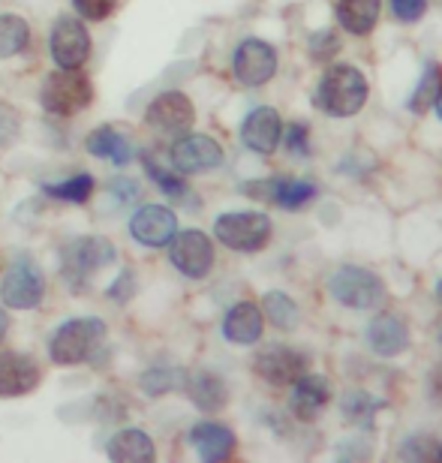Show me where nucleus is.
<instances>
[{
	"label": "nucleus",
	"instance_id": "obj_23",
	"mask_svg": "<svg viewBox=\"0 0 442 463\" xmlns=\"http://www.w3.org/2000/svg\"><path fill=\"white\" fill-rule=\"evenodd\" d=\"M183 388H187V397L199 406L202 412H220L229 403L226 383L220 376L208 373V370L187 373V376H183Z\"/></svg>",
	"mask_w": 442,
	"mask_h": 463
},
{
	"label": "nucleus",
	"instance_id": "obj_43",
	"mask_svg": "<svg viewBox=\"0 0 442 463\" xmlns=\"http://www.w3.org/2000/svg\"><path fill=\"white\" fill-rule=\"evenodd\" d=\"M437 460H442V449H437Z\"/></svg>",
	"mask_w": 442,
	"mask_h": 463
},
{
	"label": "nucleus",
	"instance_id": "obj_15",
	"mask_svg": "<svg viewBox=\"0 0 442 463\" xmlns=\"http://www.w3.org/2000/svg\"><path fill=\"white\" fill-rule=\"evenodd\" d=\"M253 370L259 373L268 385L287 388L295 379L304 376V355L289 346H268L262 349L253 361Z\"/></svg>",
	"mask_w": 442,
	"mask_h": 463
},
{
	"label": "nucleus",
	"instance_id": "obj_5",
	"mask_svg": "<svg viewBox=\"0 0 442 463\" xmlns=\"http://www.w3.org/2000/svg\"><path fill=\"white\" fill-rule=\"evenodd\" d=\"M214 235L220 244H226L229 250L238 253H256L268 244L271 238V220L256 211H232V214L217 217Z\"/></svg>",
	"mask_w": 442,
	"mask_h": 463
},
{
	"label": "nucleus",
	"instance_id": "obj_24",
	"mask_svg": "<svg viewBox=\"0 0 442 463\" xmlns=\"http://www.w3.org/2000/svg\"><path fill=\"white\" fill-rule=\"evenodd\" d=\"M106 455L118 460V463H145V460H154V442L147 437L145 430H118L106 446Z\"/></svg>",
	"mask_w": 442,
	"mask_h": 463
},
{
	"label": "nucleus",
	"instance_id": "obj_28",
	"mask_svg": "<svg viewBox=\"0 0 442 463\" xmlns=\"http://www.w3.org/2000/svg\"><path fill=\"white\" fill-rule=\"evenodd\" d=\"M262 313L268 322L280 331H295L298 328V304H295L287 292H268L262 301Z\"/></svg>",
	"mask_w": 442,
	"mask_h": 463
},
{
	"label": "nucleus",
	"instance_id": "obj_2",
	"mask_svg": "<svg viewBox=\"0 0 442 463\" xmlns=\"http://www.w3.org/2000/svg\"><path fill=\"white\" fill-rule=\"evenodd\" d=\"M106 340V322L97 317H85V319H70L54 331L49 340V355L54 364L61 367H72L88 361L94 352L103 346Z\"/></svg>",
	"mask_w": 442,
	"mask_h": 463
},
{
	"label": "nucleus",
	"instance_id": "obj_1",
	"mask_svg": "<svg viewBox=\"0 0 442 463\" xmlns=\"http://www.w3.org/2000/svg\"><path fill=\"white\" fill-rule=\"evenodd\" d=\"M367 103V79L353 63L328 67L316 88V106L331 118H353Z\"/></svg>",
	"mask_w": 442,
	"mask_h": 463
},
{
	"label": "nucleus",
	"instance_id": "obj_34",
	"mask_svg": "<svg viewBox=\"0 0 442 463\" xmlns=\"http://www.w3.org/2000/svg\"><path fill=\"white\" fill-rule=\"evenodd\" d=\"M310 52H313V58L316 61H328V58H334V54L340 52V40H337V33L334 31H316L310 36Z\"/></svg>",
	"mask_w": 442,
	"mask_h": 463
},
{
	"label": "nucleus",
	"instance_id": "obj_42",
	"mask_svg": "<svg viewBox=\"0 0 442 463\" xmlns=\"http://www.w3.org/2000/svg\"><path fill=\"white\" fill-rule=\"evenodd\" d=\"M437 301H439V304H442V280H439V283H437Z\"/></svg>",
	"mask_w": 442,
	"mask_h": 463
},
{
	"label": "nucleus",
	"instance_id": "obj_7",
	"mask_svg": "<svg viewBox=\"0 0 442 463\" xmlns=\"http://www.w3.org/2000/svg\"><path fill=\"white\" fill-rule=\"evenodd\" d=\"M145 120L156 136L181 138L196 124V109H193L187 94H181V90H165V94H160L147 106Z\"/></svg>",
	"mask_w": 442,
	"mask_h": 463
},
{
	"label": "nucleus",
	"instance_id": "obj_9",
	"mask_svg": "<svg viewBox=\"0 0 442 463\" xmlns=\"http://www.w3.org/2000/svg\"><path fill=\"white\" fill-rule=\"evenodd\" d=\"M45 295V280L42 271L27 259H18L6 268L4 280H0V298H4L6 307L13 310H33L40 307Z\"/></svg>",
	"mask_w": 442,
	"mask_h": 463
},
{
	"label": "nucleus",
	"instance_id": "obj_40",
	"mask_svg": "<svg viewBox=\"0 0 442 463\" xmlns=\"http://www.w3.org/2000/svg\"><path fill=\"white\" fill-rule=\"evenodd\" d=\"M6 331H9V317L4 313V307H0V340L6 337Z\"/></svg>",
	"mask_w": 442,
	"mask_h": 463
},
{
	"label": "nucleus",
	"instance_id": "obj_21",
	"mask_svg": "<svg viewBox=\"0 0 442 463\" xmlns=\"http://www.w3.org/2000/svg\"><path fill=\"white\" fill-rule=\"evenodd\" d=\"M367 340H371V349L376 355L394 358L409 349V328H407V322H400L398 317H391V313H382V317H376L371 326H367Z\"/></svg>",
	"mask_w": 442,
	"mask_h": 463
},
{
	"label": "nucleus",
	"instance_id": "obj_27",
	"mask_svg": "<svg viewBox=\"0 0 442 463\" xmlns=\"http://www.w3.org/2000/svg\"><path fill=\"white\" fill-rule=\"evenodd\" d=\"M31 45V27L22 15H0V58H15Z\"/></svg>",
	"mask_w": 442,
	"mask_h": 463
},
{
	"label": "nucleus",
	"instance_id": "obj_38",
	"mask_svg": "<svg viewBox=\"0 0 442 463\" xmlns=\"http://www.w3.org/2000/svg\"><path fill=\"white\" fill-rule=\"evenodd\" d=\"M112 193H115L118 202L130 205V202L139 199V184H136L133 178H127V175H118V178L112 181Z\"/></svg>",
	"mask_w": 442,
	"mask_h": 463
},
{
	"label": "nucleus",
	"instance_id": "obj_20",
	"mask_svg": "<svg viewBox=\"0 0 442 463\" xmlns=\"http://www.w3.org/2000/svg\"><path fill=\"white\" fill-rule=\"evenodd\" d=\"M262 328H265V313L256 307L253 301L235 304L223 319V335L229 344H235V346L256 344V340L262 337Z\"/></svg>",
	"mask_w": 442,
	"mask_h": 463
},
{
	"label": "nucleus",
	"instance_id": "obj_22",
	"mask_svg": "<svg viewBox=\"0 0 442 463\" xmlns=\"http://www.w3.org/2000/svg\"><path fill=\"white\" fill-rule=\"evenodd\" d=\"M85 147H88V154H94V156H103V160L108 163H115V165H127L133 160V138L121 133L118 127L112 124H103V127H97L94 133H88L85 138Z\"/></svg>",
	"mask_w": 442,
	"mask_h": 463
},
{
	"label": "nucleus",
	"instance_id": "obj_36",
	"mask_svg": "<svg viewBox=\"0 0 442 463\" xmlns=\"http://www.w3.org/2000/svg\"><path fill=\"white\" fill-rule=\"evenodd\" d=\"M391 9L400 22H418L428 9V0H391Z\"/></svg>",
	"mask_w": 442,
	"mask_h": 463
},
{
	"label": "nucleus",
	"instance_id": "obj_39",
	"mask_svg": "<svg viewBox=\"0 0 442 463\" xmlns=\"http://www.w3.org/2000/svg\"><path fill=\"white\" fill-rule=\"evenodd\" d=\"M133 286H136L133 271H124L112 286H108V298H112V301H127L133 295Z\"/></svg>",
	"mask_w": 442,
	"mask_h": 463
},
{
	"label": "nucleus",
	"instance_id": "obj_18",
	"mask_svg": "<svg viewBox=\"0 0 442 463\" xmlns=\"http://www.w3.org/2000/svg\"><path fill=\"white\" fill-rule=\"evenodd\" d=\"M331 401V383L325 376H298L292 383V412H295V419H301V421H313L316 415L325 410Z\"/></svg>",
	"mask_w": 442,
	"mask_h": 463
},
{
	"label": "nucleus",
	"instance_id": "obj_17",
	"mask_svg": "<svg viewBox=\"0 0 442 463\" xmlns=\"http://www.w3.org/2000/svg\"><path fill=\"white\" fill-rule=\"evenodd\" d=\"M283 136V120L277 115V109H253L241 124V138L244 145L256 154H274Z\"/></svg>",
	"mask_w": 442,
	"mask_h": 463
},
{
	"label": "nucleus",
	"instance_id": "obj_26",
	"mask_svg": "<svg viewBox=\"0 0 442 463\" xmlns=\"http://www.w3.org/2000/svg\"><path fill=\"white\" fill-rule=\"evenodd\" d=\"M142 163H145V169L147 175L154 178V184L160 187L165 196H169L174 205H183V208H199V199H193V190L183 184L181 178V172H172V169H165V165L156 163V156L154 154H145L142 156Z\"/></svg>",
	"mask_w": 442,
	"mask_h": 463
},
{
	"label": "nucleus",
	"instance_id": "obj_35",
	"mask_svg": "<svg viewBox=\"0 0 442 463\" xmlns=\"http://www.w3.org/2000/svg\"><path fill=\"white\" fill-rule=\"evenodd\" d=\"M18 112L13 106H6V103H0V147H6V145H13L15 142V136H18Z\"/></svg>",
	"mask_w": 442,
	"mask_h": 463
},
{
	"label": "nucleus",
	"instance_id": "obj_10",
	"mask_svg": "<svg viewBox=\"0 0 442 463\" xmlns=\"http://www.w3.org/2000/svg\"><path fill=\"white\" fill-rule=\"evenodd\" d=\"M49 49L61 70H79L90 54L88 27L72 15L58 18V24L52 27V36H49Z\"/></svg>",
	"mask_w": 442,
	"mask_h": 463
},
{
	"label": "nucleus",
	"instance_id": "obj_12",
	"mask_svg": "<svg viewBox=\"0 0 442 463\" xmlns=\"http://www.w3.org/2000/svg\"><path fill=\"white\" fill-rule=\"evenodd\" d=\"M169 163L174 172L181 175H199L208 169H217L223 163V147H220L211 136H181L172 145Z\"/></svg>",
	"mask_w": 442,
	"mask_h": 463
},
{
	"label": "nucleus",
	"instance_id": "obj_14",
	"mask_svg": "<svg viewBox=\"0 0 442 463\" xmlns=\"http://www.w3.org/2000/svg\"><path fill=\"white\" fill-rule=\"evenodd\" d=\"M42 379L40 364L22 352H0V397H24Z\"/></svg>",
	"mask_w": 442,
	"mask_h": 463
},
{
	"label": "nucleus",
	"instance_id": "obj_32",
	"mask_svg": "<svg viewBox=\"0 0 442 463\" xmlns=\"http://www.w3.org/2000/svg\"><path fill=\"white\" fill-rule=\"evenodd\" d=\"M380 401H373L371 394L364 392H349L343 397V403H340V410H343V419L346 421H355V424H371L373 421V412L380 410Z\"/></svg>",
	"mask_w": 442,
	"mask_h": 463
},
{
	"label": "nucleus",
	"instance_id": "obj_6",
	"mask_svg": "<svg viewBox=\"0 0 442 463\" xmlns=\"http://www.w3.org/2000/svg\"><path fill=\"white\" fill-rule=\"evenodd\" d=\"M328 289L343 307H353V310H371L385 295V286L380 277L358 265H346L331 274Z\"/></svg>",
	"mask_w": 442,
	"mask_h": 463
},
{
	"label": "nucleus",
	"instance_id": "obj_13",
	"mask_svg": "<svg viewBox=\"0 0 442 463\" xmlns=\"http://www.w3.org/2000/svg\"><path fill=\"white\" fill-rule=\"evenodd\" d=\"M250 199L259 202H274L283 211H301L307 208L313 199H316V187L310 181H247L241 187Z\"/></svg>",
	"mask_w": 442,
	"mask_h": 463
},
{
	"label": "nucleus",
	"instance_id": "obj_37",
	"mask_svg": "<svg viewBox=\"0 0 442 463\" xmlns=\"http://www.w3.org/2000/svg\"><path fill=\"white\" fill-rule=\"evenodd\" d=\"M287 145L295 156H307L310 154V129L304 124H292L289 136H287Z\"/></svg>",
	"mask_w": 442,
	"mask_h": 463
},
{
	"label": "nucleus",
	"instance_id": "obj_8",
	"mask_svg": "<svg viewBox=\"0 0 442 463\" xmlns=\"http://www.w3.org/2000/svg\"><path fill=\"white\" fill-rule=\"evenodd\" d=\"M169 259L183 277L202 280V277H208L211 268H214V244H211V238L199 229L174 232V238L169 241Z\"/></svg>",
	"mask_w": 442,
	"mask_h": 463
},
{
	"label": "nucleus",
	"instance_id": "obj_25",
	"mask_svg": "<svg viewBox=\"0 0 442 463\" xmlns=\"http://www.w3.org/2000/svg\"><path fill=\"white\" fill-rule=\"evenodd\" d=\"M382 0H337V22L346 27L349 33L367 36L376 27Z\"/></svg>",
	"mask_w": 442,
	"mask_h": 463
},
{
	"label": "nucleus",
	"instance_id": "obj_31",
	"mask_svg": "<svg viewBox=\"0 0 442 463\" xmlns=\"http://www.w3.org/2000/svg\"><path fill=\"white\" fill-rule=\"evenodd\" d=\"M183 376L187 373L178 367H151L142 373L139 385L147 397H163V394L174 392V388H183Z\"/></svg>",
	"mask_w": 442,
	"mask_h": 463
},
{
	"label": "nucleus",
	"instance_id": "obj_11",
	"mask_svg": "<svg viewBox=\"0 0 442 463\" xmlns=\"http://www.w3.org/2000/svg\"><path fill=\"white\" fill-rule=\"evenodd\" d=\"M232 70L244 88H259L265 81H271L274 72H277V52L265 40H244L235 49Z\"/></svg>",
	"mask_w": 442,
	"mask_h": 463
},
{
	"label": "nucleus",
	"instance_id": "obj_29",
	"mask_svg": "<svg viewBox=\"0 0 442 463\" xmlns=\"http://www.w3.org/2000/svg\"><path fill=\"white\" fill-rule=\"evenodd\" d=\"M45 196L61 199V202H72V205H85V202L94 196V178H90L88 172H79L67 181L45 184Z\"/></svg>",
	"mask_w": 442,
	"mask_h": 463
},
{
	"label": "nucleus",
	"instance_id": "obj_3",
	"mask_svg": "<svg viewBox=\"0 0 442 463\" xmlns=\"http://www.w3.org/2000/svg\"><path fill=\"white\" fill-rule=\"evenodd\" d=\"M115 262V247L108 238H72L67 247L61 250V274L70 283V289H85L90 277L103 271Z\"/></svg>",
	"mask_w": 442,
	"mask_h": 463
},
{
	"label": "nucleus",
	"instance_id": "obj_19",
	"mask_svg": "<svg viewBox=\"0 0 442 463\" xmlns=\"http://www.w3.org/2000/svg\"><path fill=\"white\" fill-rule=\"evenodd\" d=\"M190 446L196 449V455L208 463H223L232 458L235 451V433L226 424L217 421H199L190 430Z\"/></svg>",
	"mask_w": 442,
	"mask_h": 463
},
{
	"label": "nucleus",
	"instance_id": "obj_41",
	"mask_svg": "<svg viewBox=\"0 0 442 463\" xmlns=\"http://www.w3.org/2000/svg\"><path fill=\"white\" fill-rule=\"evenodd\" d=\"M434 106H437V112H439V118H442V90H439V97H437V103H434Z\"/></svg>",
	"mask_w": 442,
	"mask_h": 463
},
{
	"label": "nucleus",
	"instance_id": "obj_4",
	"mask_svg": "<svg viewBox=\"0 0 442 463\" xmlns=\"http://www.w3.org/2000/svg\"><path fill=\"white\" fill-rule=\"evenodd\" d=\"M40 103L45 112L58 118H72L94 103V85L85 72L79 70H61L52 72L40 88Z\"/></svg>",
	"mask_w": 442,
	"mask_h": 463
},
{
	"label": "nucleus",
	"instance_id": "obj_33",
	"mask_svg": "<svg viewBox=\"0 0 442 463\" xmlns=\"http://www.w3.org/2000/svg\"><path fill=\"white\" fill-rule=\"evenodd\" d=\"M72 6H76V13L81 18H88V22H103L115 13L118 0H72Z\"/></svg>",
	"mask_w": 442,
	"mask_h": 463
},
{
	"label": "nucleus",
	"instance_id": "obj_16",
	"mask_svg": "<svg viewBox=\"0 0 442 463\" xmlns=\"http://www.w3.org/2000/svg\"><path fill=\"white\" fill-rule=\"evenodd\" d=\"M178 232V220L174 211L163 205H145L130 220V235L145 247H165Z\"/></svg>",
	"mask_w": 442,
	"mask_h": 463
},
{
	"label": "nucleus",
	"instance_id": "obj_30",
	"mask_svg": "<svg viewBox=\"0 0 442 463\" xmlns=\"http://www.w3.org/2000/svg\"><path fill=\"white\" fill-rule=\"evenodd\" d=\"M439 90H442V67L439 63H428L425 72H421L418 88L412 90V97H409V109L416 115H425L428 109L437 103Z\"/></svg>",
	"mask_w": 442,
	"mask_h": 463
}]
</instances>
